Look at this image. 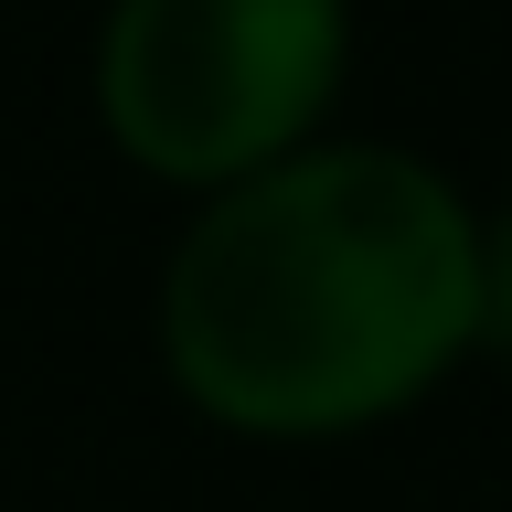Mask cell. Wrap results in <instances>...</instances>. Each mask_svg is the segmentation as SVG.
Returning <instances> with one entry per match:
<instances>
[{"mask_svg": "<svg viewBox=\"0 0 512 512\" xmlns=\"http://www.w3.org/2000/svg\"><path fill=\"white\" fill-rule=\"evenodd\" d=\"M480 342V214L384 139L288 150L224 182L160 267V352L246 438L395 416Z\"/></svg>", "mask_w": 512, "mask_h": 512, "instance_id": "obj_1", "label": "cell"}, {"mask_svg": "<svg viewBox=\"0 0 512 512\" xmlns=\"http://www.w3.org/2000/svg\"><path fill=\"white\" fill-rule=\"evenodd\" d=\"M342 43V0H107L96 107L139 171L224 192L310 139Z\"/></svg>", "mask_w": 512, "mask_h": 512, "instance_id": "obj_2", "label": "cell"}, {"mask_svg": "<svg viewBox=\"0 0 512 512\" xmlns=\"http://www.w3.org/2000/svg\"><path fill=\"white\" fill-rule=\"evenodd\" d=\"M480 342L512 352V203L480 224Z\"/></svg>", "mask_w": 512, "mask_h": 512, "instance_id": "obj_3", "label": "cell"}]
</instances>
